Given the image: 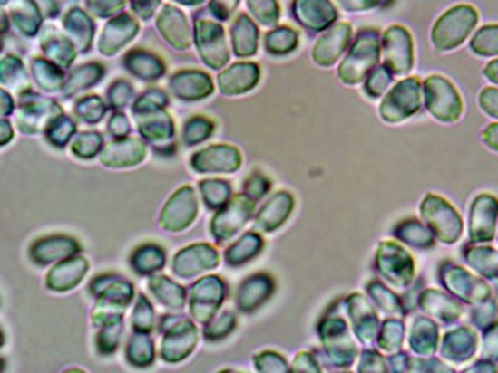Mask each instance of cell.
Returning a JSON list of instances; mask_svg holds the SVG:
<instances>
[{"mask_svg": "<svg viewBox=\"0 0 498 373\" xmlns=\"http://www.w3.org/2000/svg\"><path fill=\"white\" fill-rule=\"evenodd\" d=\"M158 30L171 47L178 50L189 49L190 32L187 19L180 10L165 6L164 12L161 13L158 19Z\"/></svg>", "mask_w": 498, "mask_h": 373, "instance_id": "obj_28", "label": "cell"}, {"mask_svg": "<svg viewBox=\"0 0 498 373\" xmlns=\"http://www.w3.org/2000/svg\"><path fill=\"white\" fill-rule=\"evenodd\" d=\"M167 264V253L156 243H145L137 246L130 255V268L141 277H151L158 274Z\"/></svg>", "mask_w": 498, "mask_h": 373, "instance_id": "obj_29", "label": "cell"}, {"mask_svg": "<svg viewBox=\"0 0 498 373\" xmlns=\"http://www.w3.org/2000/svg\"><path fill=\"white\" fill-rule=\"evenodd\" d=\"M63 114L61 106L52 100L44 99L34 91H25L19 97L16 123L23 134H36L45 131L56 117Z\"/></svg>", "mask_w": 498, "mask_h": 373, "instance_id": "obj_2", "label": "cell"}, {"mask_svg": "<svg viewBox=\"0 0 498 373\" xmlns=\"http://www.w3.org/2000/svg\"><path fill=\"white\" fill-rule=\"evenodd\" d=\"M237 5H239V0H214L210 4V10L214 12L215 16L219 19L226 21L236 10Z\"/></svg>", "mask_w": 498, "mask_h": 373, "instance_id": "obj_56", "label": "cell"}, {"mask_svg": "<svg viewBox=\"0 0 498 373\" xmlns=\"http://www.w3.org/2000/svg\"><path fill=\"white\" fill-rule=\"evenodd\" d=\"M295 201L290 193L279 192L263 206L256 216V229L262 232H273L284 225L290 216Z\"/></svg>", "mask_w": 498, "mask_h": 373, "instance_id": "obj_27", "label": "cell"}, {"mask_svg": "<svg viewBox=\"0 0 498 373\" xmlns=\"http://www.w3.org/2000/svg\"><path fill=\"white\" fill-rule=\"evenodd\" d=\"M156 359V347L150 333L132 331L126 340L125 361L136 368H147L153 366Z\"/></svg>", "mask_w": 498, "mask_h": 373, "instance_id": "obj_32", "label": "cell"}, {"mask_svg": "<svg viewBox=\"0 0 498 373\" xmlns=\"http://www.w3.org/2000/svg\"><path fill=\"white\" fill-rule=\"evenodd\" d=\"M232 45L237 56H252L258 52L259 32L249 17L241 14L230 28Z\"/></svg>", "mask_w": 498, "mask_h": 373, "instance_id": "obj_33", "label": "cell"}, {"mask_svg": "<svg viewBox=\"0 0 498 373\" xmlns=\"http://www.w3.org/2000/svg\"><path fill=\"white\" fill-rule=\"evenodd\" d=\"M248 8L265 27H273L279 19V5L276 0H248Z\"/></svg>", "mask_w": 498, "mask_h": 373, "instance_id": "obj_48", "label": "cell"}, {"mask_svg": "<svg viewBox=\"0 0 498 373\" xmlns=\"http://www.w3.org/2000/svg\"><path fill=\"white\" fill-rule=\"evenodd\" d=\"M147 147L139 139H119L108 143L100 153V164L106 168H130L142 164Z\"/></svg>", "mask_w": 498, "mask_h": 373, "instance_id": "obj_19", "label": "cell"}, {"mask_svg": "<svg viewBox=\"0 0 498 373\" xmlns=\"http://www.w3.org/2000/svg\"><path fill=\"white\" fill-rule=\"evenodd\" d=\"M427 106L433 116L443 121H454L460 117L461 101L454 86L444 78L432 77L425 81Z\"/></svg>", "mask_w": 498, "mask_h": 373, "instance_id": "obj_13", "label": "cell"}, {"mask_svg": "<svg viewBox=\"0 0 498 373\" xmlns=\"http://www.w3.org/2000/svg\"><path fill=\"white\" fill-rule=\"evenodd\" d=\"M139 121V132L147 142L153 145L159 153H165V149H176L173 143L175 138V125L171 117L164 110L136 116Z\"/></svg>", "mask_w": 498, "mask_h": 373, "instance_id": "obj_17", "label": "cell"}, {"mask_svg": "<svg viewBox=\"0 0 498 373\" xmlns=\"http://www.w3.org/2000/svg\"><path fill=\"white\" fill-rule=\"evenodd\" d=\"M103 77L104 69L102 64H97V62L84 64V66L77 67L75 71L72 72L71 77L67 80L63 91H64L66 97H71L73 93L93 88L97 82L102 81Z\"/></svg>", "mask_w": 498, "mask_h": 373, "instance_id": "obj_36", "label": "cell"}, {"mask_svg": "<svg viewBox=\"0 0 498 373\" xmlns=\"http://www.w3.org/2000/svg\"><path fill=\"white\" fill-rule=\"evenodd\" d=\"M296 45H298V33L288 27L276 28L265 38V47L269 50V53L273 55L290 53L296 49Z\"/></svg>", "mask_w": 498, "mask_h": 373, "instance_id": "obj_42", "label": "cell"}, {"mask_svg": "<svg viewBox=\"0 0 498 373\" xmlns=\"http://www.w3.org/2000/svg\"><path fill=\"white\" fill-rule=\"evenodd\" d=\"M254 201L247 195H237L229 203L215 212L210 220V235L217 243H225L237 235L243 225L251 218Z\"/></svg>", "mask_w": 498, "mask_h": 373, "instance_id": "obj_8", "label": "cell"}, {"mask_svg": "<svg viewBox=\"0 0 498 373\" xmlns=\"http://www.w3.org/2000/svg\"><path fill=\"white\" fill-rule=\"evenodd\" d=\"M241 156L239 149L228 145H214L197 151L190 158V167L197 173H232L240 168Z\"/></svg>", "mask_w": 498, "mask_h": 373, "instance_id": "obj_15", "label": "cell"}, {"mask_svg": "<svg viewBox=\"0 0 498 373\" xmlns=\"http://www.w3.org/2000/svg\"><path fill=\"white\" fill-rule=\"evenodd\" d=\"M385 62L395 75H404L413 64L410 33L405 28L391 27L384 36Z\"/></svg>", "mask_w": 498, "mask_h": 373, "instance_id": "obj_18", "label": "cell"}, {"mask_svg": "<svg viewBox=\"0 0 498 373\" xmlns=\"http://www.w3.org/2000/svg\"><path fill=\"white\" fill-rule=\"evenodd\" d=\"M340 5L347 12H365L374 6L382 5L385 0H338Z\"/></svg>", "mask_w": 498, "mask_h": 373, "instance_id": "obj_57", "label": "cell"}, {"mask_svg": "<svg viewBox=\"0 0 498 373\" xmlns=\"http://www.w3.org/2000/svg\"><path fill=\"white\" fill-rule=\"evenodd\" d=\"M89 294L100 302L115 307L128 308L136 299L134 285L130 280L117 273H103L95 275L88 285Z\"/></svg>", "mask_w": 498, "mask_h": 373, "instance_id": "obj_10", "label": "cell"}, {"mask_svg": "<svg viewBox=\"0 0 498 373\" xmlns=\"http://www.w3.org/2000/svg\"><path fill=\"white\" fill-rule=\"evenodd\" d=\"M482 106L487 110V114L498 117V91L497 89H486L482 93Z\"/></svg>", "mask_w": 498, "mask_h": 373, "instance_id": "obj_58", "label": "cell"}, {"mask_svg": "<svg viewBox=\"0 0 498 373\" xmlns=\"http://www.w3.org/2000/svg\"><path fill=\"white\" fill-rule=\"evenodd\" d=\"M64 28L71 41L82 53L89 52L93 38V24L83 12H71L64 19Z\"/></svg>", "mask_w": 498, "mask_h": 373, "instance_id": "obj_35", "label": "cell"}, {"mask_svg": "<svg viewBox=\"0 0 498 373\" xmlns=\"http://www.w3.org/2000/svg\"><path fill=\"white\" fill-rule=\"evenodd\" d=\"M32 73H34L36 84L45 92H56V91L64 88L63 69L54 62L34 58L32 60Z\"/></svg>", "mask_w": 498, "mask_h": 373, "instance_id": "obj_38", "label": "cell"}, {"mask_svg": "<svg viewBox=\"0 0 498 373\" xmlns=\"http://www.w3.org/2000/svg\"><path fill=\"white\" fill-rule=\"evenodd\" d=\"M214 123L206 117H192L186 121V127L182 131V139L187 147H193L200 142H204L214 132Z\"/></svg>", "mask_w": 498, "mask_h": 373, "instance_id": "obj_46", "label": "cell"}, {"mask_svg": "<svg viewBox=\"0 0 498 373\" xmlns=\"http://www.w3.org/2000/svg\"><path fill=\"white\" fill-rule=\"evenodd\" d=\"M198 210L200 204L192 186H180L165 201L164 207L159 214V225L161 229L171 234L187 231L193 225V221L197 220Z\"/></svg>", "mask_w": 498, "mask_h": 373, "instance_id": "obj_3", "label": "cell"}, {"mask_svg": "<svg viewBox=\"0 0 498 373\" xmlns=\"http://www.w3.org/2000/svg\"><path fill=\"white\" fill-rule=\"evenodd\" d=\"M269 179L265 176L260 175V173H254L251 177H248L247 182H245V195L248 198L252 199V201H259V199L263 198L267 192L269 190Z\"/></svg>", "mask_w": 498, "mask_h": 373, "instance_id": "obj_53", "label": "cell"}, {"mask_svg": "<svg viewBox=\"0 0 498 373\" xmlns=\"http://www.w3.org/2000/svg\"><path fill=\"white\" fill-rule=\"evenodd\" d=\"M228 296L226 283L219 275H206L187 290L189 313L197 324H208Z\"/></svg>", "mask_w": 498, "mask_h": 373, "instance_id": "obj_1", "label": "cell"}, {"mask_svg": "<svg viewBox=\"0 0 498 373\" xmlns=\"http://www.w3.org/2000/svg\"><path fill=\"white\" fill-rule=\"evenodd\" d=\"M195 44L204 64L210 69H221L229 61V53L226 49L225 30L219 24L197 21Z\"/></svg>", "mask_w": 498, "mask_h": 373, "instance_id": "obj_9", "label": "cell"}, {"mask_svg": "<svg viewBox=\"0 0 498 373\" xmlns=\"http://www.w3.org/2000/svg\"><path fill=\"white\" fill-rule=\"evenodd\" d=\"M89 268V260L83 257L82 253L63 260L60 263L54 264L45 275V288L54 292H72L84 280Z\"/></svg>", "mask_w": 498, "mask_h": 373, "instance_id": "obj_16", "label": "cell"}, {"mask_svg": "<svg viewBox=\"0 0 498 373\" xmlns=\"http://www.w3.org/2000/svg\"><path fill=\"white\" fill-rule=\"evenodd\" d=\"M319 336L323 340L324 349L335 366H347L351 364L356 355V347L352 346L351 340L347 336L345 320L332 318L326 319L319 325Z\"/></svg>", "mask_w": 498, "mask_h": 373, "instance_id": "obj_14", "label": "cell"}, {"mask_svg": "<svg viewBox=\"0 0 498 373\" xmlns=\"http://www.w3.org/2000/svg\"><path fill=\"white\" fill-rule=\"evenodd\" d=\"M293 370H315L317 372L319 368L317 366V361L313 359L312 355L308 353H299L293 362Z\"/></svg>", "mask_w": 498, "mask_h": 373, "instance_id": "obj_59", "label": "cell"}, {"mask_svg": "<svg viewBox=\"0 0 498 373\" xmlns=\"http://www.w3.org/2000/svg\"><path fill=\"white\" fill-rule=\"evenodd\" d=\"M103 149V139L99 132H82L72 143V154L80 159H93Z\"/></svg>", "mask_w": 498, "mask_h": 373, "instance_id": "obj_44", "label": "cell"}, {"mask_svg": "<svg viewBox=\"0 0 498 373\" xmlns=\"http://www.w3.org/2000/svg\"><path fill=\"white\" fill-rule=\"evenodd\" d=\"M167 103H169V99H167L164 91L151 89V91L143 92L136 100V103L132 105V112H134V116H143V114H150V112L164 110Z\"/></svg>", "mask_w": 498, "mask_h": 373, "instance_id": "obj_47", "label": "cell"}, {"mask_svg": "<svg viewBox=\"0 0 498 373\" xmlns=\"http://www.w3.org/2000/svg\"><path fill=\"white\" fill-rule=\"evenodd\" d=\"M378 60V38L374 30L358 34L349 55L346 56L338 71V77L346 84H356L366 77Z\"/></svg>", "mask_w": 498, "mask_h": 373, "instance_id": "obj_4", "label": "cell"}, {"mask_svg": "<svg viewBox=\"0 0 498 373\" xmlns=\"http://www.w3.org/2000/svg\"><path fill=\"white\" fill-rule=\"evenodd\" d=\"M2 99H4V105H2L4 116H10V114H13V110H15V103H13L12 97H10V93L6 92L5 89L2 92Z\"/></svg>", "mask_w": 498, "mask_h": 373, "instance_id": "obj_61", "label": "cell"}, {"mask_svg": "<svg viewBox=\"0 0 498 373\" xmlns=\"http://www.w3.org/2000/svg\"><path fill=\"white\" fill-rule=\"evenodd\" d=\"M476 24V13L472 6L458 5L439 17L433 28V44L439 50H450L460 45Z\"/></svg>", "mask_w": 498, "mask_h": 373, "instance_id": "obj_5", "label": "cell"}, {"mask_svg": "<svg viewBox=\"0 0 498 373\" xmlns=\"http://www.w3.org/2000/svg\"><path fill=\"white\" fill-rule=\"evenodd\" d=\"M169 84L176 99L182 101H198L214 92V82L208 73L200 71L178 72Z\"/></svg>", "mask_w": 498, "mask_h": 373, "instance_id": "obj_20", "label": "cell"}, {"mask_svg": "<svg viewBox=\"0 0 498 373\" xmlns=\"http://www.w3.org/2000/svg\"><path fill=\"white\" fill-rule=\"evenodd\" d=\"M82 244L71 235H45L32 243L28 257L36 266H50L82 253Z\"/></svg>", "mask_w": 498, "mask_h": 373, "instance_id": "obj_12", "label": "cell"}, {"mask_svg": "<svg viewBox=\"0 0 498 373\" xmlns=\"http://www.w3.org/2000/svg\"><path fill=\"white\" fill-rule=\"evenodd\" d=\"M41 47L45 56L61 69L71 67L77 56L75 44L54 27L45 28L41 34Z\"/></svg>", "mask_w": 498, "mask_h": 373, "instance_id": "obj_30", "label": "cell"}, {"mask_svg": "<svg viewBox=\"0 0 498 373\" xmlns=\"http://www.w3.org/2000/svg\"><path fill=\"white\" fill-rule=\"evenodd\" d=\"M148 290L162 307L181 313L187 305V290L164 274H154L148 280Z\"/></svg>", "mask_w": 498, "mask_h": 373, "instance_id": "obj_26", "label": "cell"}, {"mask_svg": "<svg viewBox=\"0 0 498 373\" xmlns=\"http://www.w3.org/2000/svg\"><path fill=\"white\" fill-rule=\"evenodd\" d=\"M73 110L80 120L88 123V125H95L106 114V105H104L103 100L97 95H89V97L78 100Z\"/></svg>", "mask_w": 498, "mask_h": 373, "instance_id": "obj_45", "label": "cell"}, {"mask_svg": "<svg viewBox=\"0 0 498 373\" xmlns=\"http://www.w3.org/2000/svg\"><path fill=\"white\" fill-rule=\"evenodd\" d=\"M132 95H134V89H132V84L125 81V80H117V81L112 82L110 86L108 101H110V106L112 110H122V108H125L130 103Z\"/></svg>", "mask_w": 498, "mask_h": 373, "instance_id": "obj_50", "label": "cell"}, {"mask_svg": "<svg viewBox=\"0 0 498 373\" xmlns=\"http://www.w3.org/2000/svg\"><path fill=\"white\" fill-rule=\"evenodd\" d=\"M421 106V89L415 78L399 82L380 105V114L386 121H400L413 116Z\"/></svg>", "mask_w": 498, "mask_h": 373, "instance_id": "obj_11", "label": "cell"}, {"mask_svg": "<svg viewBox=\"0 0 498 373\" xmlns=\"http://www.w3.org/2000/svg\"><path fill=\"white\" fill-rule=\"evenodd\" d=\"M123 66L132 75L145 81L159 80L165 73L164 61L151 52L143 49H132L123 58Z\"/></svg>", "mask_w": 498, "mask_h": 373, "instance_id": "obj_31", "label": "cell"}, {"mask_svg": "<svg viewBox=\"0 0 498 373\" xmlns=\"http://www.w3.org/2000/svg\"><path fill=\"white\" fill-rule=\"evenodd\" d=\"M201 199L209 210H220L229 203L232 196V188L229 182L221 179H204L198 184Z\"/></svg>", "mask_w": 498, "mask_h": 373, "instance_id": "obj_39", "label": "cell"}, {"mask_svg": "<svg viewBox=\"0 0 498 373\" xmlns=\"http://www.w3.org/2000/svg\"><path fill=\"white\" fill-rule=\"evenodd\" d=\"M154 320H156V314H154L153 305L145 294L139 292L132 313V331L151 335L154 329Z\"/></svg>", "mask_w": 498, "mask_h": 373, "instance_id": "obj_40", "label": "cell"}, {"mask_svg": "<svg viewBox=\"0 0 498 373\" xmlns=\"http://www.w3.org/2000/svg\"><path fill=\"white\" fill-rule=\"evenodd\" d=\"M132 131L130 127V121L126 119L125 114L122 112H115L114 116L111 117L110 123H108V132L111 136L119 140V139H125Z\"/></svg>", "mask_w": 498, "mask_h": 373, "instance_id": "obj_54", "label": "cell"}, {"mask_svg": "<svg viewBox=\"0 0 498 373\" xmlns=\"http://www.w3.org/2000/svg\"><path fill=\"white\" fill-rule=\"evenodd\" d=\"M274 292V282L269 275L254 274L241 283L237 292V308L241 313H254L269 301Z\"/></svg>", "mask_w": 498, "mask_h": 373, "instance_id": "obj_23", "label": "cell"}, {"mask_svg": "<svg viewBox=\"0 0 498 373\" xmlns=\"http://www.w3.org/2000/svg\"><path fill=\"white\" fill-rule=\"evenodd\" d=\"M220 264L219 251L209 243H193L173 255L171 273L182 280L195 279Z\"/></svg>", "mask_w": 498, "mask_h": 373, "instance_id": "obj_7", "label": "cell"}, {"mask_svg": "<svg viewBox=\"0 0 498 373\" xmlns=\"http://www.w3.org/2000/svg\"><path fill=\"white\" fill-rule=\"evenodd\" d=\"M391 82V77L385 69H378L376 73L371 75V78L366 82V92L371 97H378L380 93L384 92L385 89L388 88V84Z\"/></svg>", "mask_w": 498, "mask_h": 373, "instance_id": "obj_55", "label": "cell"}, {"mask_svg": "<svg viewBox=\"0 0 498 373\" xmlns=\"http://www.w3.org/2000/svg\"><path fill=\"white\" fill-rule=\"evenodd\" d=\"M262 249L263 240L258 234H252V232L245 234L232 246L226 249V264H229V266H241V264L248 263L252 258L258 257Z\"/></svg>", "mask_w": 498, "mask_h": 373, "instance_id": "obj_34", "label": "cell"}, {"mask_svg": "<svg viewBox=\"0 0 498 373\" xmlns=\"http://www.w3.org/2000/svg\"><path fill=\"white\" fill-rule=\"evenodd\" d=\"M25 80V71L23 62L16 56H5L2 60V84L4 86H19V82Z\"/></svg>", "mask_w": 498, "mask_h": 373, "instance_id": "obj_51", "label": "cell"}, {"mask_svg": "<svg viewBox=\"0 0 498 373\" xmlns=\"http://www.w3.org/2000/svg\"><path fill=\"white\" fill-rule=\"evenodd\" d=\"M13 139V128L10 127L8 121H2V145L5 147L6 143L10 142Z\"/></svg>", "mask_w": 498, "mask_h": 373, "instance_id": "obj_62", "label": "cell"}, {"mask_svg": "<svg viewBox=\"0 0 498 373\" xmlns=\"http://www.w3.org/2000/svg\"><path fill=\"white\" fill-rule=\"evenodd\" d=\"M123 331H125V318L115 319L97 329L95 350L100 357H111L119 350Z\"/></svg>", "mask_w": 498, "mask_h": 373, "instance_id": "obj_37", "label": "cell"}, {"mask_svg": "<svg viewBox=\"0 0 498 373\" xmlns=\"http://www.w3.org/2000/svg\"><path fill=\"white\" fill-rule=\"evenodd\" d=\"M137 33H139V24L132 17L128 14L115 17L114 21L106 24V27L100 34V53L104 56L119 53Z\"/></svg>", "mask_w": 498, "mask_h": 373, "instance_id": "obj_22", "label": "cell"}, {"mask_svg": "<svg viewBox=\"0 0 498 373\" xmlns=\"http://www.w3.org/2000/svg\"><path fill=\"white\" fill-rule=\"evenodd\" d=\"M260 71L254 62H237L219 75L220 92L225 95H240L251 91L259 82Z\"/></svg>", "mask_w": 498, "mask_h": 373, "instance_id": "obj_25", "label": "cell"}, {"mask_svg": "<svg viewBox=\"0 0 498 373\" xmlns=\"http://www.w3.org/2000/svg\"><path fill=\"white\" fill-rule=\"evenodd\" d=\"M351 25L349 24H337L317 39L313 49V60L319 66L328 67L337 62L341 53L351 41Z\"/></svg>", "mask_w": 498, "mask_h": 373, "instance_id": "obj_21", "label": "cell"}, {"mask_svg": "<svg viewBox=\"0 0 498 373\" xmlns=\"http://www.w3.org/2000/svg\"><path fill=\"white\" fill-rule=\"evenodd\" d=\"M486 75L489 80L493 82H498V61H493L486 67Z\"/></svg>", "mask_w": 498, "mask_h": 373, "instance_id": "obj_63", "label": "cell"}, {"mask_svg": "<svg viewBox=\"0 0 498 373\" xmlns=\"http://www.w3.org/2000/svg\"><path fill=\"white\" fill-rule=\"evenodd\" d=\"M296 21L310 30H323L337 19V10L328 0H296L293 4Z\"/></svg>", "mask_w": 498, "mask_h": 373, "instance_id": "obj_24", "label": "cell"}, {"mask_svg": "<svg viewBox=\"0 0 498 373\" xmlns=\"http://www.w3.org/2000/svg\"><path fill=\"white\" fill-rule=\"evenodd\" d=\"M472 49L480 55L498 53V25L482 28L472 41Z\"/></svg>", "mask_w": 498, "mask_h": 373, "instance_id": "obj_49", "label": "cell"}, {"mask_svg": "<svg viewBox=\"0 0 498 373\" xmlns=\"http://www.w3.org/2000/svg\"><path fill=\"white\" fill-rule=\"evenodd\" d=\"M236 314L232 311H223V313L215 314L214 318L209 320L208 324L203 325L204 340L215 342L228 338V336L236 330Z\"/></svg>", "mask_w": 498, "mask_h": 373, "instance_id": "obj_41", "label": "cell"}, {"mask_svg": "<svg viewBox=\"0 0 498 373\" xmlns=\"http://www.w3.org/2000/svg\"><path fill=\"white\" fill-rule=\"evenodd\" d=\"M200 331L193 319L184 316L167 330L161 340L159 357L167 364H180L192 355L198 346Z\"/></svg>", "mask_w": 498, "mask_h": 373, "instance_id": "obj_6", "label": "cell"}, {"mask_svg": "<svg viewBox=\"0 0 498 373\" xmlns=\"http://www.w3.org/2000/svg\"><path fill=\"white\" fill-rule=\"evenodd\" d=\"M254 364L260 372H284L288 368L284 358L279 357L278 353H273V351L260 353V355L254 358Z\"/></svg>", "mask_w": 498, "mask_h": 373, "instance_id": "obj_52", "label": "cell"}, {"mask_svg": "<svg viewBox=\"0 0 498 373\" xmlns=\"http://www.w3.org/2000/svg\"><path fill=\"white\" fill-rule=\"evenodd\" d=\"M483 138H484V142H486L491 148L497 149L498 151V125H493V127L487 128Z\"/></svg>", "mask_w": 498, "mask_h": 373, "instance_id": "obj_60", "label": "cell"}, {"mask_svg": "<svg viewBox=\"0 0 498 373\" xmlns=\"http://www.w3.org/2000/svg\"><path fill=\"white\" fill-rule=\"evenodd\" d=\"M77 131V125L75 121L72 120L71 117L61 114L60 117H56L55 120L50 123L49 128L45 129V139L47 142L52 143L54 147L63 148L72 136Z\"/></svg>", "mask_w": 498, "mask_h": 373, "instance_id": "obj_43", "label": "cell"}]
</instances>
